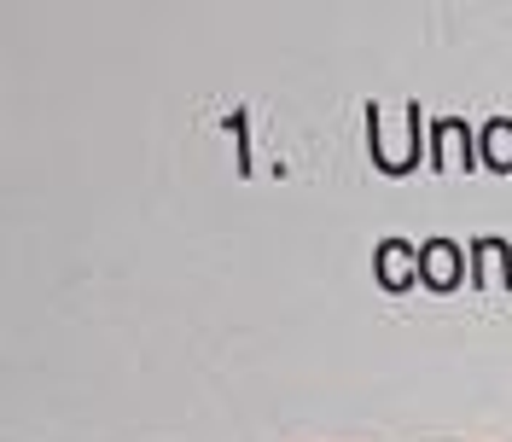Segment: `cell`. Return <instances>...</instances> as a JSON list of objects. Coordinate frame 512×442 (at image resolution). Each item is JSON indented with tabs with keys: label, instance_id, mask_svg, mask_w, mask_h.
Instances as JSON below:
<instances>
[{
	"label": "cell",
	"instance_id": "1",
	"mask_svg": "<svg viewBox=\"0 0 512 442\" xmlns=\"http://www.w3.org/2000/svg\"><path fill=\"white\" fill-rule=\"evenodd\" d=\"M460 274H466V251L454 239H425L419 245V280L431 285V291H454Z\"/></svg>",
	"mask_w": 512,
	"mask_h": 442
},
{
	"label": "cell",
	"instance_id": "2",
	"mask_svg": "<svg viewBox=\"0 0 512 442\" xmlns=\"http://www.w3.org/2000/svg\"><path fill=\"white\" fill-rule=\"evenodd\" d=\"M408 280H419V251L402 239H384L379 245V285L384 291H408Z\"/></svg>",
	"mask_w": 512,
	"mask_h": 442
},
{
	"label": "cell",
	"instance_id": "3",
	"mask_svg": "<svg viewBox=\"0 0 512 442\" xmlns=\"http://www.w3.org/2000/svg\"><path fill=\"white\" fill-rule=\"evenodd\" d=\"M483 163H489V169H512V123L507 117L483 128Z\"/></svg>",
	"mask_w": 512,
	"mask_h": 442
}]
</instances>
